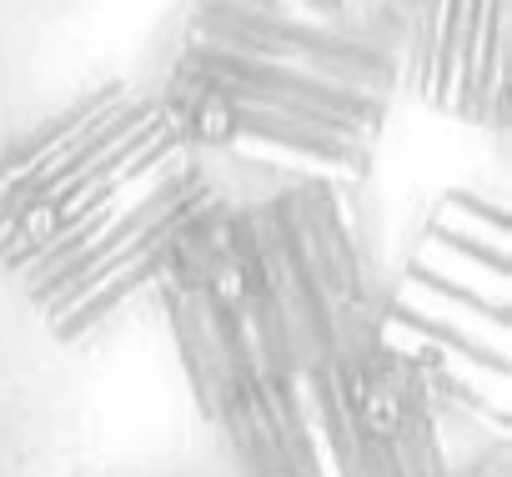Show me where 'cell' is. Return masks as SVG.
I'll return each instance as SVG.
<instances>
[{"instance_id":"obj_1","label":"cell","mask_w":512,"mask_h":477,"mask_svg":"<svg viewBox=\"0 0 512 477\" xmlns=\"http://www.w3.org/2000/svg\"><path fill=\"white\" fill-rule=\"evenodd\" d=\"M151 302L236 477H467L432 387L382 337L352 186L211 206Z\"/></svg>"},{"instance_id":"obj_2","label":"cell","mask_w":512,"mask_h":477,"mask_svg":"<svg viewBox=\"0 0 512 477\" xmlns=\"http://www.w3.org/2000/svg\"><path fill=\"white\" fill-rule=\"evenodd\" d=\"M141 86L221 206L362 191L402 96V21L372 0H181Z\"/></svg>"},{"instance_id":"obj_3","label":"cell","mask_w":512,"mask_h":477,"mask_svg":"<svg viewBox=\"0 0 512 477\" xmlns=\"http://www.w3.org/2000/svg\"><path fill=\"white\" fill-rule=\"evenodd\" d=\"M211 206L146 86L106 81L0 146V272L61 347H91Z\"/></svg>"},{"instance_id":"obj_4","label":"cell","mask_w":512,"mask_h":477,"mask_svg":"<svg viewBox=\"0 0 512 477\" xmlns=\"http://www.w3.org/2000/svg\"><path fill=\"white\" fill-rule=\"evenodd\" d=\"M507 206L487 191H442L392 272H382V337L437 397L452 457L472 467L512 437V302H507Z\"/></svg>"},{"instance_id":"obj_5","label":"cell","mask_w":512,"mask_h":477,"mask_svg":"<svg viewBox=\"0 0 512 477\" xmlns=\"http://www.w3.org/2000/svg\"><path fill=\"white\" fill-rule=\"evenodd\" d=\"M402 91L447 121L502 131L512 116L507 26L512 0H407Z\"/></svg>"},{"instance_id":"obj_6","label":"cell","mask_w":512,"mask_h":477,"mask_svg":"<svg viewBox=\"0 0 512 477\" xmlns=\"http://www.w3.org/2000/svg\"><path fill=\"white\" fill-rule=\"evenodd\" d=\"M372 6H387V11H402V6H407V0H372Z\"/></svg>"}]
</instances>
